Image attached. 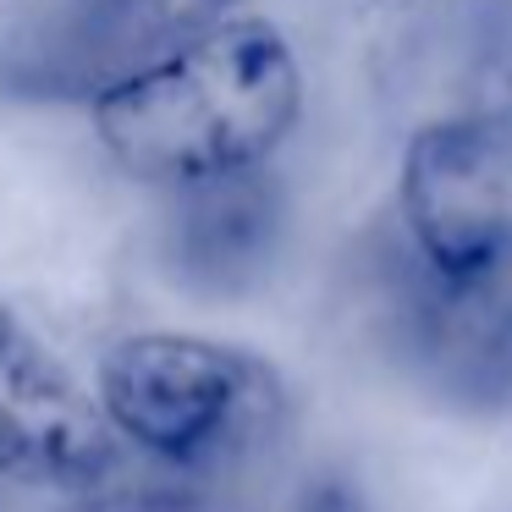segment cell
<instances>
[{
    "instance_id": "cell-5",
    "label": "cell",
    "mask_w": 512,
    "mask_h": 512,
    "mask_svg": "<svg viewBox=\"0 0 512 512\" xmlns=\"http://www.w3.org/2000/svg\"><path fill=\"white\" fill-rule=\"evenodd\" d=\"M281 243V188L270 182L265 166L232 171V177L177 188V254L182 276H193L210 292H243L265 265L276 259Z\"/></svg>"
},
{
    "instance_id": "cell-4",
    "label": "cell",
    "mask_w": 512,
    "mask_h": 512,
    "mask_svg": "<svg viewBox=\"0 0 512 512\" xmlns=\"http://www.w3.org/2000/svg\"><path fill=\"white\" fill-rule=\"evenodd\" d=\"M116 463V435L94 386L0 298V479L34 490H94Z\"/></svg>"
},
{
    "instance_id": "cell-3",
    "label": "cell",
    "mask_w": 512,
    "mask_h": 512,
    "mask_svg": "<svg viewBox=\"0 0 512 512\" xmlns=\"http://www.w3.org/2000/svg\"><path fill=\"white\" fill-rule=\"evenodd\" d=\"M397 215L430 276L457 287L512 281V111L424 122L402 149Z\"/></svg>"
},
{
    "instance_id": "cell-2",
    "label": "cell",
    "mask_w": 512,
    "mask_h": 512,
    "mask_svg": "<svg viewBox=\"0 0 512 512\" xmlns=\"http://www.w3.org/2000/svg\"><path fill=\"white\" fill-rule=\"evenodd\" d=\"M116 441L171 474H226L281 441L292 391L265 353L193 331L116 336L94 369Z\"/></svg>"
},
{
    "instance_id": "cell-6",
    "label": "cell",
    "mask_w": 512,
    "mask_h": 512,
    "mask_svg": "<svg viewBox=\"0 0 512 512\" xmlns=\"http://www.w3.org/2000/svg\"><path fill=\"white\" fill-rule=\"evenodd\" d=\"M237 6L243 0H105V17L116 23V45H138L155 56L237 17Z\"/></svg>"
},
{
    "instance_id": "cell-1",
    "label": "cell",
    "mask_w": 512,
    "mask_h": 512,
    "mask_svg": "<svg viewBox=\"0 0 512 512\" xmlns=\"http://www.w3.org/2000/svg\"><path fill=\"white\" fill-rule=\"evenodd\" d=\"M298 116L303 61L265 17H226L155 50L89 100L94 144L111 166L171 193L265 166Z\"/></svg>"
},
{
    "instance_id": "cell-7",
    "label": "cell",
    "mask_w": 512,
    "mask_h": 512,
    "mask_svg": "<svg viewBox=\"0 0 512 512\" xmlns=\"http://www.w3.org/2000/svg\"><path fill=\"white\" fill-rule=\"evenodd\" d=\"M298 512H369V501L358 496L347 479H314V485L303 490Z\"/></svg>"
}]
</instances>
